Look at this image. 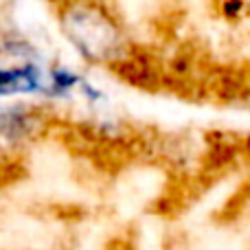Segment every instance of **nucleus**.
<instances>
[{"instance_id":"nucleus-2","label":"nucleus","mask_w":250,"mask_h":250,"mask_svg":"<svg viewBox=\"0 0 250 250\" xmlns=\"http://www.w3.org/2000/svg\"><path fill=\"white\" fill-rule=\"evenodd\" d=\"M42 90V75L35 66H11L0 68V95H20V92Z\"/></svg>"},{"instance_id":"nucleus-1","label":"nucleus","mask_w":250,"mask_h":250,"mask_svg":"<svg viewBox=\"0 0 250 250\" xmlns=\"http://www.w3.org/2000/svg\"><path fill=\"white\" fill-rule=\"evenodd\" d=\"M57 16L66 40L92 64H117L129 53L125 29L108 0H62Z\"/></svg>"}]
</instances>
